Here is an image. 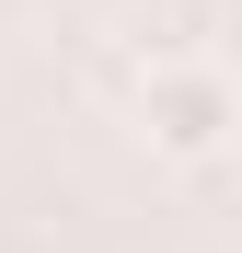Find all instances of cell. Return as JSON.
<instances>
[{"label": "cell", "mask_w": 242, "mask_h": 253, "mask_svg": "<svg viewBox=\"0 0 242 253\" xmlns=\"http://www.w3.org/2000/svg\"><path fill=\"white\" fill-rule=\"evenodd\" d=\"M139 138H150V161H219V150L242 138V81H231L219 58H161V69H139Z\"/></svg>", "instance_id": "6da1fadb"}]
</instances>
